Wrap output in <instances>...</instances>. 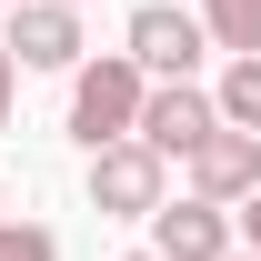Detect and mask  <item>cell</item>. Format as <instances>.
Wrapping results in <instances>:
<instances>
[{"mask_svg": "<svg viewBox=\"0 0 261 261\" xmlns=\"http://www.w3.org/2000/svg\"><path fill=\"white\" fill-rule=\"evenodd\" d=\"M141 100H151V70L130 61V50L81 61V70H70V141H81V151H100V141L141 130Z\"/></svg>", "mask_w": 261, "mask_h": 261, "instance_id": "6da1fadb", "label": "cell"}, {"mask_svg": "<svg viewBox=\"0 0 261 261\" xmlns=\"http://www.w3.org/2000/svg\"><path fill=\"white\" fill-rule=\"evenodd\" d=\"M91 211L100 221H151V211H161V151H151L141 130H121V141L91 151Z\"/></svg>", "mask_w": 261, "mask_h": 261, "instance_id": "7a4b0ae2", "label": "cell"}, {"mask_svg": "<svg viewBox=\"0 0 261 261\" xmlns=\"http://www.w3.org/2000/svg\"><path fill=\"white\" fill-rule=\"evenodd\" d=\"M201 20L191 10H171V0H141V10H130V61L151 70V81H191L201 70Z\"/></svg>", "mask_w": 261, "mask_h": 261, "instance_id": "3957f363", "label": "cell"}, {"mask_svg": "<svg viewBox=\"0 0 261 261\" xmlns=\"http://www.w3.org/2000/svg\"><path fill=\"white\" fill-rule=\"evenodd\" d=\"M10 61L20 70H81V0H10Z\"/></svg>", "mask_w": 261, "mask_h": 261, "instance_id": "277c9868", "label": "cell"}, {"mask_svg": "<svg viewBox=\"0 0 261 261\" xmlns=\"http://www.w3.org/2000/svg\"><path fill=\"white\" fill-rule=\"evenodd\" d=\"M201 130H221V100L211 91H191V81H151V100H141V141H151V151H181V161H191V141Z\"/></svg>", "mask_w": 261, "mask_h": 261, "instance_id": "5b68a950", "label": "cell"}, {"mask_svg": "<svg viewBox=\"0 0 261 261\" xmlns=\"http://www.w3.org/2000/svg\"><path fill=\"white\" fill-rule=\"evenodd\" d=\"M251 181H261V130H201L191 141V191L201 201H251Z\"/></svg>", "mask_w": 261, "mask_h": 261, "instance_id": "8992f818", "label": "cell"}, {"mask_svg": "<svg viewBox=\"0 0 261 261\" xmlns=\"http://www.w3.org/2000/svg\"><path fill=\"white\" fill-rule=\"evenodd\" d=\"M151 251L161 261H231V221H221V201H161L151 211Z\"/></svg>", "mask_w": 261, "mask_h": 261, "instance_id": "52a82bcc", "label": "cell"}, {"mask_svg": "<svg viewBox=\"0 0 261 261\" xmlns=\"http://www.w3.org/2000/svg\"><path fill=\"white\" fill-rule=\"evenodd\" d=\"M211 100H221L231 130H261V50H241V61L221 70V91H211Z\"/></svg>", "mask_w": 261, "mask_h": 261, "instance_id": "ba28073f", "label": "cell"}, {"mask_svg": "<svg viewBox=\"0 0 261 261\" xmlns=\"http://www.w3.org/2000/svg\"><path fill=\"white\" fill-rule=\"evenodd\" d=\"M201 31L241 61V50H261V0H201Z\"/></svg>", "mask_w": 261, "mask_h": 261, "instance_id": "9c48e42d", "label": "cell"}, {"mask_svg": "<svg viewBox=\"0 0 261 261\" xmlns=\"http://www.w3.org/2000/svg\"><path fill=\"white\" fill-rule=\"evenodd\" d=\"M0 261H61V241L40 221H0Z\"/></svg>", "mask_w": 261, "mask_h": 261, "instance_id": "30bf717a", "label": "cell"}, {"mask_svg": "<svg viewBox=\"0 0 261 261\" xmlns=\"http://www.w3.org/2000/svg\"><path fill=\"white\" fill-rule=\"evenodd\" d=\"M10 100H20V61H10V40H0V130H10Z\"/></svg>", "mask_w": 261, "mask_h": 261, "instance_id": "8fae6325", "label": "cell"}, {"mask_svg": "<svg viewBox=\"0 0 261 261\" xmlns=\"http://www.w3.org/2000/svg\"><path fill=\"white\" fill-rule=\"evenodd\" d=\"M241 231H251V251H261V181H251V211H241Z\"/></svg>", "mask_w": 261, "mask_h": 261, "instance_id": "7c38bea8", "label": "cell"}, {"mask_svg": "<svg viewBox=\"0 0 261 261\" xmlns=\"http://www.w3.org/2000/svg\"><path fill=\"white\" fill-rule=\"evenodd\" d=\"M141 261H161V251H141Z\"/></svg>", "mask_w": 261, "mask_h": 261, "instance_id": "4fadbf2b", "label": "cell"}, {"mask_svg": "<svg viewBox=\"0 0 261 261\" xmlns=\"http://www.w3.org/2000/svg\"><path fill=\"white\" fill-rule=\"evenodd\" d=\"M251 261H261V251H251Z\"/></svg>", "mask_w": 261, "mask_h": 261, "instance_id": "5bb4252c", "label": "cell"}]
</instances>
